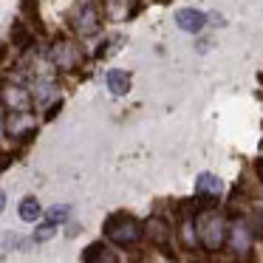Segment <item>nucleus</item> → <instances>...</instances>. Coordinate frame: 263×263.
Here are the masks:
<instances>
[{"label":"nucleus","instance_id":"obj_19","mask_svg":"<svg viewBox=\"0 0 263 263\" xmlns=\"http://www.w3.org/2000/svg\"><path fill=\"white\" fill-rule=\"evenodd\" d=\"M6 60H9V46L3 43V46H0V63H6Z\"/></svg>","mask_w":263,"mask_h":263},{"label":"nucleus","instance_id":"obj_4","mask_svg":"<svg viewBox=\"0 0 263 263\" xmlns=\"http://www.w3.org/2000/svg\"><path fill=\"white\" fill-rule=\"evenodd\" d=\"M221 193H223V184L218 176L201 173V176L195 178V201H198V210H218Z\"/></svg>","mask_w":263,"mask_h":263},{"label":"nucleus","instance_id":"obj_12","mask_svg":"<svg viewBox=\"0 0 263 263\" xmlns=\"http://www.w3.org/2000/svg\"><path fill=\"white\" fill-rule=\"evenodd\" d=\"M40 212H43V206H40V201H37L34 195H26V198L20 201V206H17V215L23 218V221H37Z\"/></svg>","mask_w":263,"mask_h":263},{"label":"nucleus","instance_id":"obj_22","mask_svg":"<svg viewBox=\"0 0 263 263\" xmlns=\"http://www.w3.org/2000/svg\"><path fill=\"white\" fill-rule=\"evenodd\" d=\"M3 206H6V193L0 190V212H3Z\"/></svg>","mask_w":263,"mask_h":263},{"label":"nucleus","instance_id":"obj_13","mask_svg":"<svg viewBox=\"0 0 263 263\" xmlns=\"http://www.w3.org/2000/svg\"><path fill=\"white\" fill-rule=\"evenodd\" d=\"M20 12L29 17V23L37 29V34H43V20H40V9H37V0H20Z\"/></svg>","mask_w":263,"mask_h":263},{"label":"nucleus","instance_id":"obj_21","mask_svg":"<svg viewBox=\"0 0 263 263\" xmlns=\"http://www.w3.org/2000/svg\"><path fill=\"white\" fill-rule=\"evenodd\" d=\"M3 130H6V114H3V108H0V136H3Z\"/></svg>","mask_w":263,"mask_h":263},{"label":"nucleus","instance_id":"obj_20","mask_svg":"<svg viewBox=\"0 0 263 263\" xmlns=\"http://www.w3.org/2000/svg\"><path fill=\"white\" fill-rule=\"evenodd\" d=\"M255 173H257V178L263 181V159H257V161H255Z\"/></svg>","mask_w":263,"mask_h":263},{"label":"nucleus","instance_id":"obj_14","mask_svg":"<svg viewBox=\"0 0 263 263\" xmlns=\"http://www.w3.org/2000/svg\"><path fill=\"white\" fill-rule=\"evenodd\" d=\"M54 235H57V223L54 221H46V223H40V227L34 229V240L37 243H46V240H51Z\"/></svg>","mask_w":263,"mask_h":263},{"label":"nucleus","instance_id":"obj_18","mask_svg":"<svg viewBox=\"0 0 263 263\" xmlns=\"http://www.w3.org/2000/svg\"><path fill=\"white\" fill-rule=\"evenodd\" d=\"M12 161H14V156H12V153H0V173L6 170V167L12 164Z\"/></svg>","mask_w":263,"mask_h":263},{"label":"nucleus","instance_id":"obj_3","mask_svg":"<svg viewBox=\"0 0 263 263\" xmlns=\"http://www.w3.org/2000/svg\"><path fill=\"white\" fill-rule=\"evenodd\" d=\"M71 29L80 37H93L102 29V12L93 0H80L71 12Z\"/></svg>","mask_w":263,"mask_h":263},{"label":"nucleus","instance_id":"obj_6","mask_svg":"<svg viewBox=\"0 0 263 263\" xmlns=\"http://www.w3.org/2000/svg\"><path fill=\"white\" fill-rule=\"evenodd\" d=\"M51 63L63 71H74L80 65V51H77L74 43H68L65 37H57L51 46Z\"/></svg>","mask_w":263,"mask_h":263},{"label":"nucleus","instance_id":"obj_5","mask_svg":"<svg viewBox=\"0 0 263 263\" xmlns=\"http://www.w3.org/2000/svg\"><path fill=\"white\" fill-rule=\"evenodd\" d=\"M144 235L150 238V243H153L156 249L164 252V257H176V252H173V227L161 215H153L144 223Z\"/></svg>","mask_w":263,"mask_h":263},{"label":"nucleus","instance_id":"obj_15","mask_svg":"<svg viewBox=\"0 0 263 263\" xmlns=\"http://www.w3.org/2000/svg\"><path fill=\"white\" fill-rule=\"evenodd\" d=\"M3 243H6V246H12V249H20V252H26V249H29V240H26V238H20V235H14V232H9L6 238H3Z\"/></svg>","mask_w":263,"mask_h":263},{"label":"nucleus","instance_id":"obj_10","mask_svg":"<svg viewBox=\"0 0 263 263\" xmlns=\"http://www.w3.org/2000/svg\"><path fill=\"white\" fill-rule=\"evenodd\" d=\"M3 99H6L14 110H23V114L31 110V97H29V91H23V88H14V85L3 88Z\"/></svg>","mask_w":263,"mask_h":263},{"label":"nucleus","instance_id":"obj_8","mask_svg":"<svg viewBox=\"0 0 263 263\" xmlns=\"http://www.w3.org/2000/svg\"><path fill=\"white\" fill-rule=\"evenodd\" d=\"M9 40H12V46L20 48V51H29V48L34 46V34L29 31V23H26V20H14L12 29H9Z\"/></svg>","mask_w":263,"mask_h":263},{"label":"nucleus","instance_id":"obj_16","mask_svg":"<svg viewBox=\"0 0 263 263\" xmlns=\"http://www.w3.org/2000/svg\"><path fill=\"white\" fill-rule=\"evenodd\" d=\"M68 204H57V206H51V210H48V221H65V218H68Z\"/></svg>","mask_w":263,"mask_h":263},{"label":"nucleus","instance_id":"obj_11","mask_svg":"<svg viewBox=\"0 0 263 263\" xmlns=\"http://www.w3.org/2000/svg\"><path fill=\"white\" fill-rule=\"evenodd\" d=\"M82 260L85 263H93V260H116L114 252H108V246L102 243V240H97V243H91L85 252H82Z\"/></svg>","mask_w":263,"mask_h":263},{"label":"nucleus","instance_id":"obj_7","mask_svg":"<svg viewBox=\"0 0 263 263\" xmlns=\"http://www.w3.org/2000/svg\"><path fill=\"white\" fill-rule=\"evenodd\" d=\"M176 23H178V29L187 31V34H198L206 26V14L198 12V9H181V12H176Z\"/></svg>","mask_w":263,"mask_h":263},{"label":"nucleus","instance_id":"obj_1","mask_svg":"<svg viewBox=\"0 0 263 263\" xmlns=\"http://www.w3.org/2000/svg\"><path fill=\"white\" fill-rule=\"evenodd\" d=\"M102 232L110 243L127 249V246H136L144 238V223L136 215H130V212H114V215H108Z\"/></svg>","mask_w":263,"mask_h":263},{"label":"nucleus","instance_id":"obj_9","mask_svg":"<svg viewBox=\"0 0 263 263\" xmlns=\"http://www.w3.org/2000/svg\"><path fill=\"white\" fill-rule=\"evenodd\" d=\"M105 85H108V91L114 93V97H125V93L130 91V74H127V71H119V68H110L108 74H105Z\"/></svg>","mask_w":263,"mask_h":263},{"label":"nucleus","instance_id":"obj_17","mask_svg":"<svg viewBox=\"0 0 263 263\" xmlns=\"http://www.w3.org/2000/svg\"><path fill=\"white\" fill-rule=\"evenodd\" d=\"M63 110V99H57L54 105H48V110H46V122H51V119H57V114Z\"/></svg>","mask_w":263,"mask_h":263},{"label":"nucleus","instance_id":"obj_2","mask_svg":"<svg viewBox=\"0 0 263 263\" xmlns=\"http://www.w3.org/2000/svg\"><path fill=\"white\" fill-rule=\"evenodd\" d=\"M195 232H198V246L206 252H221L227 243V221L218 218L215 210H195Z\"/></svg>","mask_w":263,"mask_h":263}]
</instances>
